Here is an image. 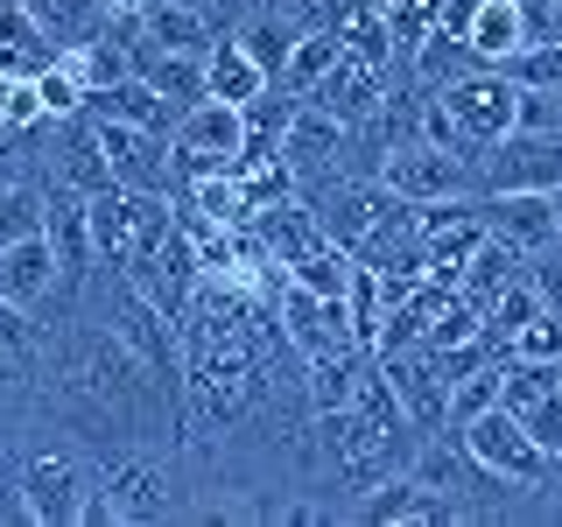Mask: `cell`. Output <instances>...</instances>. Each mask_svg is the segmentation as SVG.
Masks as SVG:
<instances>
[{"mask_svg":"<svg viewBox=\"0 0 562 527\" xmlns=\"http://www.w3.org/2000/svg\"><path fill=\"white\" fill-rule=\"evenodd\" d=\"M43 436V444H22L14 436V450H22V492H29V527H78V506L85 492L99 485V450L70 444V436H49V429H29Z\"/></svg>","mask_w":562,"mask_h":527,"instance_id":"1","label":"cell"},{"mask_svg":"<svg viewBox=\"0 0 562 527\" xmlns=\"http://www.w3.org/2000/svg\"><path fill=\"white\" fill-rule=\"evenodd\" d=\"M380 183L394 190L401 204H443V198H479V176H471V155L443 148V141H394L380 155Z\"/></svg>","mask_w":562,"mask_h":527,"instance_id":"2","label":"cell"},{"mask_svg":"<svg viewBox=\"0 0 562 527\" xmlns=\"http://www.w3.org/2000/svg\"><path fill=\"white\" fill-rule=\"evenodd\" d=\"M457 444L479 457L492 479H506V485H520V492H541V485H549V450H541L535 436H527V422L514 408H499V401H492L485 415L457 422Z\"/></svg>","mask_w":562,"mask_h":527,"instance_id":"3","label":"cell"},{"mask_svg":"<svg viewBox=\"0 0 562 527\" xmlns=\"http://www.w3.org/2000/svg\"><path fill=\"white\" fill-rule=\"evenodd\" d=\"M436 105L450 113V127H457V148L464 155H479L492 148L506 127H514V78H506L499 64H479V70H464V78H450L443 92H429Z\"/></svg>","mask_w":562,"mask_h":527,"instance_id":"4","label":"cell"},{"mask_svg":"<svg viewBox=\"0 0 562 527\" xmlns=\"http://www.w3.org/2000/svg\"><path fill=\"white\" fill-rule=\"evenodd\" d=\"M479 198L492 190H555L562 183V134H535V127H506L492 148L471 155Z\"/></svg>","mask_w":562,"mask_h":527,"instance_id":"5","label":"cell"},{"mask_svg":"<svg viewBox=\"0 0 562 527\" xmlns=\"http://www.w3.org/2000/svg\"><path fill=\"white\" fill-rule=\"evenodd\" d=\"M479 218L492 239H506L514 254L535 260L541 246H555V211H549V190H492V198H479Z\"/></svg>","mask_w":562,"mask_h":527,"instance_id":"6","label":"cell"},{"mask_svg":"<svg viewBox=\"0 0 562 527\" xmlns=\"http://www.w3.org/2000/svg\"><path fill=\"white\" fill-rule=\"evenodd\" d=\"M351 520H373V527H457V514H450L443 492H429L422 479H408V471H394L386 485L366 492Z\"/></svg>","mask_w":562,"mask_h":527,"instance_id":"7","label":"cell"},{"mask_svg":"<svg viewBox=\"0 0 562 527\" xmlns=\"http://www.w3.org/2000/svg\"><path fill=\"white\" fill-rule=\"evenodd\" d=\"M57 289H64V281H57V246H49L43 233L0 246V295H8V303H22V310L43 316V303Z\"/></svg>","mask_w":562,"mask_h":527,"instance_id":"8","label":"cell"},{"mask_svg":"<svg viewBox=\"0 0 562 527\" xmlns=\"http://www.w3.org/2000/svg\"><path fill=\"white\" fill-rule=\"evenodd\" d=\"M303 99H316L324 113H338L345 127H366V120L386 105V70L380 64H359V57H338V64H330V78L316 85V92H303Z\"/></svg>","mask_w":562,"mask_h":527,"instance_id":"9","label":"cell"},{"mask_svg":"<svg viewBox=\"0 0 562 527\" xmlns=\"http://www.w3.org/2000/svg\"><path fill=\"white\" fill-rule=\"evenodd\" d=\"M204 92L225 99V105H254L260 92H268V70H260V64L239 49L233 29H218V35L204 43Z\"/></svg>","mask_w":562,"mask_h":527,"instance_id":"10","label":"cell"},{"mask_svg":"<svg viewBox=\"0 0 562 527\" xmlns=\"http://www.w3.org/2000/svg\"><path fill=\"white\" fill-rule=\"evenodd\" d=\"M464 43L479 49V64H506L514 49H527V8L520 0H479L464 22Z\"/></svg>","mask_w":562,"mask_h":527,"instance_id":"11","label":"cell"},{"mask_svg":"<svg viewBox=\"0 0 562 527\" xmlns=\"http://www.w3.org/2000/svg\"><path fill=\"white\" fill-rule=\"evenodd\" d=\"M527 274V254H514V246H506V239H479V246H471V254H464V268H457V289H464L471 295V303H492V295H499V289H514V281Z\"/></svg>","mask_w":562,"mask_h":527,"instance_id":"12","label":"cell"},{"mask_svg":"<svg viewBox=\"0 0 562 527\" xmlns=\"http://www.w3.org/2000/svg\"><path fill=\"white\" fill-rule=\"evenodd\" d=\"M338 57H345V43H338L330 29H303V35L289 43V64H281V78H274V85L303 99V92H316V85L330 78V64H338Z\"/></svg>","mask_w":562,"mask_h":527,"instance_id":"13","label":"cell"},{"mask_svg":"<svg viewBox=\"0 0 562 527\" xmlns=\"http://www.w3.org/2000/svg\"><path fill=\"white\" fill-rule=\"evenodd\" d=\"M289 281L295 289H310V295H345V281H351V254L338 239H316L310 254H295L289 260Z\"/></svg>","mask_w":562,"mask_h":527,"instance_id":"14","label":"cell"},{"mask_svg":"<svg viewBox=\"0 0 562 527\" xmlns=\"http://www.w3.org/2000/svg\"><path fill=\"white\" fill-rule=\"evenodd\" d=\"M29 14L57 35V43H92L99 22H105V0H29Z\"/></svg>","mask_w":562,"mask_h":527,"instance_id":"15","label":"cell"},{"mask_svg":"<svg viewBox=\"0 0 562 527\" xmlns=\"http://www.w3.org/2000/svg\"><path fill=\"white\" fill-rule=\"evenodd\" d=\"M0 527H29V492H22V450L0 444Z\"/></svg>","mask_w":562,"mask_h":527,"instance_id":"16","label":"cell"},{"mask_svg":"<svg viewBox=\"0 0 562 527\" xmlns=\"http://www.w3.org/2000/svg\"><path fill=\"white\" fill-rule=\"evenodd\" d=\"M35 345H43V316L0 295V351H22V359H35Z\"/></svg>","mask_w":562,"mask_h":527,"instance_id":"17","label":"cell"},{"mask_svg":"<svg viewBox=\"0 0 562 527\" xmlns=\"http://www.w3.org/2000/svg\"><path fill=\"white\" fill-rule=\"evenodd\" d=\"M527 281H535L541 310H555V316H562V239H555V246H541V254L527 260Z\"/></svg>","mask_w":562,"mask_h":527,"instance_id":"18","label":"cell"},{"mask_svg":"<svg viewBox=\"0 0 562 527\" xmlns=\"http://www.w3.org/2000/svg\"><path fill=\"white\" fill-rule=\"evenodd\" d=\"M520 422H527V436H535V444L555 457V450H562V386H555V394H541L535 408H520Z\"/></svg>","mask_w":562,"mask_h":527,"instance_id":"19","label":"cell"},{"mask_svg":"<svg viewBox=\"0 0 562 527\" xmlns=\"http://www.w3.org/2000/svg\"><path fill=\"white\" fill-rule=\"evenodd\" d=\"M549 211H555V233H562V183L549 190Z\"/></svg>","mask_w":562,"mask_h":527,"instance_id":"20","label":"cell"}]
</instances>
